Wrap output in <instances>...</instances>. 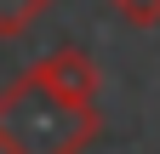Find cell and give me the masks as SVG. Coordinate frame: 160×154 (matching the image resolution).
I'll list each match as a JSON object with an SVG mask.
<instances>
[{
	"mask_svg": "<svg viewBox=\"0 0 160 154\" xmlns=\"http://www.w3.org/2000/svg\"><path fill=\"white\" fill-rule=\"evenodd\" d=\"M103 137L97 97H69L40 69L0 86V154H86Z\"/></svg>",
	"mask_w": 160,
	"mask_h": 154,
	"instance_id": "1",
	"label": "cell"
},
{
	"mask_svg": "<svg viewBox=\"0 0 160 154\" xmlns=\"http://www.w3.org/2000/svg\"><path fill=\"white\" fill-rule=\"evenodd\" d=\"M46 80L57 86V91H69V97H97V86H103V74H97V63L86 51H74V46H57V51H46L34 63Z\"/></svg>",
	"mask_w": 160,
	"mask_h": 154,
	"instance_id": "2",
	"label": "cell"
},
{
	"mask_svg": "<svg viewBox=\"0 0 160 154\" xmlns=\"http://www.w3.org/2000/svg\"><path fill=\"white\" fill-rule=\"evenodd\" d=\"M52 6L57 0H0V40H23Z\"/></svg>",
	"mask_w": 160,
	"mask_h": 154,
	"instance_id": "3",
	"label": "cell"
},
{
	"mask_svg": "<svg viewBox=\"0 0 160 154\" xmlns=\"http://www.w3.org/2000/svg\"><path fill=\"white\" fill-rule=\"evenodd\" d=\"M109 12L132 29H154L160 23V0H109Z\"/></svg>",
	"mask_w": 160,
	"mask_h": 154,
	"instance_id": "4",
	"label": "cell"
}]
</instances>
